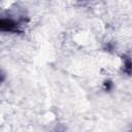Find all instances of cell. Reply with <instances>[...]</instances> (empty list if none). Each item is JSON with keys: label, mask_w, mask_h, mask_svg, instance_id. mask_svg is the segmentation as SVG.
Instances as JSON below:
<instances>
[{"label": "cell", "mask_w": 132, "mask_h": 132, "mask_svg": "<svg viewBox=\"0 0 132 132\" xmlns=\"http://www.w3.org/2000/svg\"><path fill=\"white\" fill-rule=\"evenodd\" d=\"M4 78H5V76H4V74L2 73V71H0V84L4 80Z\"/></svg>", "instance_id": "cell-3"}, {"label": "cell", "mask_w": 132, "mask_h": 132, "mask_svg": "<svg viewBox=\"0 0 132 132\" xmlns=\"http://www.w3.org/2000/svg\"><path fill=\"white\" fill-rule=\"evenodd\" d=\"M104 89H105V91H110L112 89V82L110 80H106L104 82Z\"/></svg>", "instance_id": "cell-2"}, {"label": "cell", "mask_w": 132, "mask_h": 132, "mask_svg": "<svg viewBox=\"0 0 132 132\" xmlns=\"http://www.w3.org/2000/svg\"><path fill=\"white\" fill-rule=\"evenodd\" d=\"M124 70H125L128 74H130V71H131V62H130V60H129V59H128V60H126V62H125Z\"/></svg>", "instance_id": "cell-1"}]
</instances>
